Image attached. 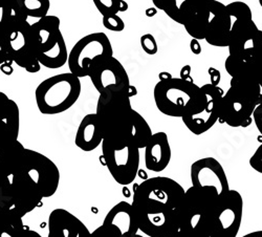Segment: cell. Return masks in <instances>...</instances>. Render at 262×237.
Wrapping results in <instances>:
<instances>
[{
  "label": "cell",
  "mask_w": 262,
  "mask_h": 237,
  "mask_svg": "<svg viewBox=\"0 0 262 237\" xmlns=\"http://www.w3.org/2000/svg\"><path fill=\"white\" fill-rule=\"evenodd\" d=\"M260 88H261V92H260V97H259V104L262 103V82H260Z\"/></svg>",
  "instance_id": "c3c4849f"
},
{
  "label": "cell",
  "mask_w": 262,
  "mask_h": 237,
  "mask_svg": "<svg viewBox=\"0 0 262 237\" xmlns=\"http://www.w3.org/2000/svg\"><path fill=\"white\" fill-rule=\"evenodd\" d=\"M190 50L194 55H200L202 53V46L198 39H193L190 42Z\"/></svg>",
  "instance_id": "f35d334b"
},
{
  "label": "cell",
  "mask_w": 262,
  "mask_h": 237,
  "mask_svg": "<svg viewBox=\"0 0 262 237\" xmlns=\"http://www.w3.org/2000/svg\"><path fill=\"white\" fill-rule=\"evenodd\" d=\"M23 219L13 210L0 214V237H42L38 232L25 227Z\"/></svg>",
  "instance_id": "484cf974"
},
{
  "label": "cell",
  "mask_w": 262,
  "mask_h": 237,
  "mask_svg": "<svg viewBox=\"0 0 262 237\" xmlns=\"http://www.w3.org/2000/svg\"><path fill=\"white\" fill-rule=\"evenodd\" d=\"M114 57L111 40L106 34L97 32L81 38L69 53L70 73L78 78L89 77L97 63Z\"/></svg>",
  "instance_id": "52a82bcc"
},
{
  "label": "cell",
  "mask_w": 262,
  "mask_h": 237,
  "mask_svg": "<svg viewBox=\"0 0 262 237\" xmlns=\"http://www.w3.org/2000/svg\"><path fill=\"white\" fill-rule=\"evenodd\" d=\"M12 60L9 50H8V40H7V32L5 29L0 28V66L3 63ZM13 61V60H12Z\"/></svg>",
  "instance_id": "836d02e7"
},
{
  "label": "cell",
  "mask_w": 262,
  "mask_h": 237,
  "mask_svg": "<svg viewBox=\"0 0 262 237\" xmlns=\"http://www.w3.org/2000/svg\"><path fill=\"white\" fill-rule=\"evenodd\" d=\"M190 179L193 187L208 191L217 199H222L230 190L226 171L214 158L195 161L190 168Z\"/></svg>",
  "instance_id": "5bb4252c"
},
{
  "label": "cell",
  "mask_w": 262,
  "mask_h": 237,
  "mask_svg": "<svg viewBox=\"0 0 262 237\" xmlns=\"http://www.w3.org/2000/svg\"><path fill=\"white\" fill-rule=\"evenodd\" d=\"M208 73H209V76H210V80H211V84L212 85H215V86H218V83H220L221 81V78H222V75H221V72L214 69V68H210L208 70Z\"/></svg>",
  "instance_id": "74e56055"
},
{
  "label": "cell",
  "mask_w": 262,
  "mask_h": 237,
  "mask_svg": "<svg viewBox=\"0 0 262 237\" xmlns=\"http://www.w3.org/2000/svg\"><path fill=\"white\" fill-rule=\"evenodd\" d=\"M103 26L111 32H122L125 29L124 20L119 15L103 16Z\"/></svg>",
  "instance_id": "1f68e13d"
},
{
  "label": "cell",
  "mask_w": 262,
  "mask_h": 237,
  "mask_svg": "<svg viewBox=\"0 0 262 237\" xmlns=\"http://www.w3.org/2000/svg\"><path fill=\"white\" fill-rule=\"evenodd\" d=\"M97 92L102 94H127L130 88L129 76L123 64L115 57L97 63L89 76Z\"/></svg>",
  "instance_id": "9a60e30c"
},
{
  "label": "cell",
  "mask_w": 262,
  "mask_h": 237,
  "mask_svg": "<svg viewBox=\"0 0 262 237\" xmlns=\"http://www.w3.org/2000/svg\"><path fill=\"white\" fill-rule=\"evenodd\" d=\"M210 20V10L209 6L207 9L203 10L199 14H196L192 19L184 26L186 32L193 38L198 40H205L208 26Z\"/></svg>",
  "instance_id": "83f0119b"
},
{
  "label": "cell",
  "mask_w": 262,
  "mask_h": 237,
  "mask_svg": "<svg viewBox=\"0 0 262 237\" xmlns=\"http://www.w3.org/2000/svg\"><path fill=\"white\" fill-rule=\"evenodd\" d=\"M226 7L229 15L233 20V24L237 23V21H247L253 19L250 7L244 2H234L226 5Z\"/></svg>",
  "instance_id": "f546056e"
},
{
  "label": "cell",
  "mask_w": 262,
  "mask_h": 237,
  "mask_svg": "<svg viewBox=\"0 0 262 237\" xmlns=\"http://www.w3.org/2000/svg\"><path fill=\"white\" fill-rule=\"evenodd\" d=\"M220 200L212 193L190 187L185 191L181 208L180 231L199 236H206L207 223L214 204Z\"/></svg>",
  "instance_id": "9c48e42d"
},
{
  "label": "cell",
  "mask_w": 262,
  "mask_h": 237,
  "mask_svg": "<svg viewBox=\"0 0 262 237\" xmlns=\"http://www.w3.org/2000/svg\"><path fill=\"white\" fill-rule=\"evenodd\" d=\"M152 135L151 127L146 119L137 111H134L133 125H131L128 142L139 149H143L147 146Z\"/></svg>",
  "instance_id": "4316f807"
},
{
  "label": "cell",
  "mask_w": 262,
  "mask_h": 237,
  "mask_svg": "<svg viewBox=\"0 0 262 237\" xmlns=\"http://www.w3.org/2000/svg\"><path fill=\"white\" fill-rule=\"evenodd\" d=\"M209 6V0H164V12L177 24L185 26Z\"/></svg>",
  "instance_id": "d4e9b609"
},
{
  "label": "cell",
  "mask_w": 262,
  "mask_h": 237,
  "mask_svg": "<svg viewBox=\"0 0 262 237\" xmlns=\"http://www.w3.org/2000/svg\"><path fill=\"white\" fill-rule=\"evenodd\" d=\"M10 180L14 210L21 218H25L28 213L39 207L45 198L34 181L25 174L17 172Z\"/></svg>",
  "instance_id": "e0dca14e"
},
{
  "label": "cell",
  "mask_w": 262,
  "mask_h": 237,
  "mask_svg": "<svg viewBox=\"0 0 262 237\" xmlns=\"http://www.w3.org/2000/svg\"><path fill=\"white\" fill-rule=\"evenodd\" d=\"M225 68L231 78L260 83L262 82V50L247 59L229 56L226 59Z\"/></svg>",
  "instance_id": "603a6c76"
},
{
  "label": "cell",
  "mask_w": 262,
  "mask_h": 237,
  "mask_svg": "<svg viewBox=\"0 0 262 237\" xmlns=\"http://www.w3.org/2000/svg\"><path fill=\"white\" fill-rule=\"evenodd\" d=\"M259 5H260V7L262 8V0H259Z\"/></svg>",
  "instance_id": "f907efd6"
},
{
  "label": "cell",
  "mask_w": 262,
  "mask_h": 237,
  "mask_svg": "<svg viewBox=\"0 0 262 237\" xmlns=\"http://www.w3.org/2000/svg\"><path fill=\"white\" fill-rule=\"evenodd\" d=\"M103 140V133L96 113L86 115L77 129L76 146L85 153H91L102 145Z\"/></svg>",
  "instance_id": "cb8c5ba5"
},
{
  "label": "cell",
  "mask_w": 262,
  "mask_h": 237,
  "mask_svg": "<svg viewBox=\"0 0 262 237\" xmlns=\"http://www.w3.org/2000/svg\"><path fill=\"white\" fill-rule=\"evenodd\" d=\"M131 237H144V236H143V235H140V234H136V235L131 236Z\"/></svg>",
  "instance_id": "681fc988"
},
{
  "label": "cell",
  "mask_w": 262,
  "mask_h": 237,
  "mask_svg": "<svg viewBox=\"0 0 262 237\" xmlns=\"http://www.w3.org/2000/svg\"><path fill=\"white\" fill-rule=\"evenodd\" d=\"M261 31H262V30H261Z\"/></svg>",
  "instance_id": "816d5d0a"
},
{
  "label": "cell",
  "mask_w": 262,
  "mask_h": 237,
  "mask_svg": "<svg viewBox=\"0 0 262 237\" xmlns=\"http://www.w3.org/2000/svg\"><path fill=\"white\" fill-rule=\"evenodd\" d=\"M17 4L28 18L41 19L49 15L51 8L50 0H17Z\"/></svg>",
  "instance_id": "f1b7e54d"
},
{
  "label": "cell",
  "mask_w": 262,
  "mask_h": 237,
  "mask_svg": "<svg viewBox=\"0 0 262 237\" xmlns=\"http://www.w3.org/2000/svg\"><path fill=\"white\" fill-rule=\"evenodd\" d=\"M80 78L63 73L43 80L35 91V100L42 115L55 116L68 112L81 96Z\"/></svg>",
  "instance_id": "8992f818"
},
{
  "label": "cell",
  "mask_w": 262,
  "mask_h": 237,
  "mask_svg": "<svg viewBox=\"0 0 262 237\" xmlns=\"http://www.w3.org/2000/svg\"><path fill=\"white\" fill-rule=\"evenodd\" d=\"M145 149V166L149 171L162 172L170 164L171 146L166 133L154 134Z\"/></svg>",
  "instance_id": "44dd1931"
},
{
  "label": "cell",
  "mask_w": 262,
  "mask_h": 237,
  "mask_svg": "<svg viewBox=\"0 0 262 237\" xmlns=\"http://www.w3.org/2000/svg\"><path fill=\"white\" fill-rule=\"evenodd\" d=\"M17 172L25 174L34 181L45 199L53 197L59 188V168L50 158L35 150L26 149L23 162Z\"/></svg>",
  "instance_id": "8fae6325"
},
{
  "label": "cell",
  "mask_w": 262,
  "mask_h": 237,
  "mask_svg": "<svg viewBox=\"0 0 262 237\" xmlns=\"http://www.w3.org/2000/svg\"><path fill=\"white\" fill-rule=\"evenodd\" d=\"M141 41V47L143 49V51L150 56H154L156 54H158L159 51V46H158V42L155 38L154 35L151 34H145L141 37L140 39Z\"/></svg>",
  "instance_id": "d6a6232c"
},
{
  "label": "cell",
  "mask_w": 262,
  "mask_h": 237,
  "mask_svg": "<svg viewBox=\"0 0 262 237\" xmlns=\"http://www.w3.org/2000/svg\"><path fill=\"white\" fill-rule=\"evenodd\" d=\"M244 217V200L236 190L218 200L211 212L207 223V237H236L242 227Z\"/></svg>",
  "instance_id": "ba28073f"
},
{
  "label": "cell",
  "mask_w": 262,
  "mask_h": 237,
  "mask_svg": "<svg viewBox=\"0 0 262 237\" xmlns=\"http://www.w3.org/2000/svg\"><path fill=\"white\" fill-rule=\"evenodd\" d=\"M154 98L157 109L165 116L183 118L199 109L202 100L201 86L194 81L170 78L159 81L155 86Z\"/></svg>",
  "instance_id": "277c9868"
},
{
  "label": "cell",
  "mask_w": 262,
  "mask_h": 237,
  "mask_svg": "<svg viewBox=\"0 0 262 237\" xmlns=\"http://www.w3.org/2000/svg\"><path fill=\"white\" fill-rule=\"evenodd\" d=\"M201 91L202 100L199 109L182 118L185 126L195 136L209 132L216 124L220 119L221 101L224 96V91L211 83L201 86Z\"/></svg>",
  "instance_id": "4fadbf2b"
},
{
  "label": "cell",
  "mask_w": 262,
  "mask_h": 237,
  "mask_svg": "<svg viewBox=\"0 0 262 237\" xmlns=\"http://www.w3.org/2000/svg\"><path fill=\"white\" fill-rule=\"evenodd\" d=\"M185 189L167 177L150 178L135 190L133 208L140 231L149 237H173L180 231Z\"/></svg>",
  "instance_id": "6da1fadb"
},
{
  "label": "cell",
  "mask_w": 262,
  "mask_h": 237,
  "mask_svg": "<svg viewBox=\"0 0 262 237\" xmlns=\"http://www.w3.org/2000/svg\"><path fill=\"white\" fill-rule=\"evenodd\" d=\"M60 25L59 17L48 15L31 26L32 50L41 66L50 70L68 63L69 53Z\"/></svg>",
  "instance_id": "7a4b0ae2"
},
{
  "label": "cell",
  "mask_w": 262,
  "mask_h": 237,
  "mask_svg": "<svg viewBox=\"0 0 262 237\" xmlns=\"http://www.w3.org/2000/svg\"><path fill=\"white\" fill-rule=\"evenodd\" d=\"M97 10L102 16L118 15L122 0H93Z\"/></svg>",
  "instance_id": "4dcf8cb0"
},
{
  "label": "cell",
  "mask_w": 262,
  "mask_h": 237,
  "mask_svg": "<svg viewBox=\"0 0 262 237\" xmlns=\"http://www.w3.org/2000/svg\"><path fill=\"white\" fill-rule=\"evenodd\" d=\"M13 63H14V62H13L12 60L3 63L2 66H0V71H2V72H3L5 75H7V76L12 75L13 72H14V69H13V66H12Z\"/></svg>",
  "instance_id": "ab89813d"
},
{
  "label": "cell",
  "mask_w": 262,
  "mask_h": 237,
  "mask_svg": "<svg viewBox=\"0 0 262 237\" xmlns=\"http://www.w3.org/2000/svg\"><path fill=\"white\" fill-rule=\"evenodd\" d=\"M156 9L163 11L164 10V0H152Z\"/></svg>",
  "instance_id": "7bdbcfd3"
},
{
  "label": "cell",
  "mask_w": 262,
  "mask_h": 237,
  "mask_svg": "<svg viewBox=\"0 0 262 237\" xmlns=\"http://www.w3.org/2000/svg\"><path fill=\"white\" fill-rule=\"evenodd\" d=\"M90 230L70 211L57 208L49 217L48 237H87Z\"/></svg>",
  "instance_id": "ffe728a7"
},
{
  "label": "cell",
  "mask_w": 262,
  "mask_h": 237,
  "mask_svg": "<svg viewBox=\"0 0 262 237\" xmlns=\"http://www.w3.org/2000/svg\"><path fill=\"white\" fill-rule=\"evenodd\" d=\"M103 225L115 229L121 237H131L140 231L133 205L127 202H120L109 210Z\"/></svg>",
  "instance_id": "7402d4cb"
},
{
  "label": "cell",
  "mask_w": 262,
  "mask_h": 237,
  "mask_svg": "<svg viewBox=\"0 0 262 237\" xmlns=\"http://www.w3.org/2000/svg\"><path fill=\"white\" fill-rule=\"evenodd\" d=\"M173 237H199V236H194V235H190V234H187V233H184V232H181L179 231L176 235H174Z\"/></svg>",
  "instance_id": "7dc6e473"
},
{
  "label": "cell",
  "mask_w": 262,
  "mask_h": 237,
  "mask_svg": "<svg viewBox=\"0 0 262 237\" xmlns=\"http://www.w3.org/2000/svg\"><path fill=\"white\" fill-rule=\"evenodd\" d=\"M209 10L210 20L205 40L212 47L228 48L233 20L227 7L217 0H209Z\"/></svg>",
  "instance_id": "ac0fdd59"
},
{
  "label": "cell",
  "mask_w": 262,
  "mask_h": 237,
  "mask_svg": "<svg viewBox=\"0 0 262 237\" xmlns=\"http://www.w3.org/2000/svg\"><path fill=\"white\" fill-rule=\"evenodd\" d=\"M243 237H262V230H258V231L248 233V234L244 235Z\"/></svg>",
  "instance_id": "ee69618b"
},
{
  "label": "cell",
  "mask_w": 262,
  "mask_h": 237,
  "mask_svg": "<svg viewBox=\"0 0 262 237\" xmlns=\"http://www.w3.org/2000/svg\"><path fill=\"white\" fill-rule=\"evenodd\" d=\"M87 237H121V235L115 229L102 224Z\"/></svg>",
  "instance_id": "e575fe53"
},
{
  "label": "cell",
  "mask_w": 262,
  "mask_h": 237,
  "mask_svg": "<svg viewBox=\"0 0 262 237\" xmlns=\"http://www.w3.org/2000/svg\"><path fill=\"white\" fill-rule=\"evenodd\" d=\"M20 111L17 103L0 92V154L18 141Z\"/></svg>",
  "instance_id": "d6986e66"
},
{
  "label": "cell",
  "mask_w": 262,
  "mask_h": 237,
  "mask_svg": "<svg viewBox=\"0 0 262 237\" xmlns=\"http://www.w3.org/2000/svg\"><path fill=\"white\" fill-rule=\"evenodd\" d=\"M170 78H172V76H171V74H170V73H168V72H163V73H161V74L159 75V79H160V81L167 80V79H170Z\"/></svg>",
  "instance_id": "f6af8a7d"
},
{
  "label": "cell",
  "mask_w": 262,
  "mask_h": 237,
  "mask_svg": "<svg viewBox=\"0 0 262 237\" xmlns=\"http://www.w3.org/2000/svg\"><path fill=\"white\" fill-rule=\"evenodd\" d=\"M128 8H129V6H128V4L126 3V0H122L121 6H120V13L126 12V11L128 10Z\"/></svg>",
  "instance_id": "bcb514c9"
},
{
  "label": "cell",
  "mask_w": 262,
  "mask_h": 237,
  "mask_svg": "<svg viewBox=\"0 0 262 237\" xmlns=\"http://www.w3.org/2000/svg\"><path fill=\"white\" fill-rule=\"evenodd\" d=\"M260 92V83L231 78L230 89L221 101L218 121L234 128L250 126L259 105Z\"/></svg>",
  "instance_id": "5b68a950"
},
{
  "label": "cell",
  "mask_w": 262,
  "mask_h": 237,
  "mask_svg": "<svg viewBox=\"0 0 262 237\" xmlns=\"http://www.w3.org/2000/svg\"><path fill=\"white\" fill-rule=\"evenodd\" d=\"M228 49L229 56L237 59H247L262 50V31L253 19L233 24Z\"/></svg>",
  "instance_id": "2e32d148"
},
{
  "label": "cell",
  "mask_w": 262,
  "mask_h": 237,
  "mask_svg": "<svg viewBox=\"0 0 262 237\" xmlns=\"http://www.w3.org/2000/svg\"><path fill=\"white\" fill-rule=\"evenodd\" d=\"M190 74H191V67L190 66H185L181 70V77L180 78H182L184 80H188V81H193Z\"/></svg>",
  "instance_id": "60d3db41"
},
{
  "label": "cell",
  "mask_w": 262,
  "mask_h": 237,
  "mask_svg": "<svg viewBox=\"0 0 262 237\" xmlns=\"http://www.w3.org/2000/svg\"><path fill=\"white\" fill-rule=\"evenodd\" d=\"M102 161L113 179L122 186L133 184L140 168V149L133 144H114L103 140Z\"/></svg>",
  "instance_id": "30bf717a"
},
{
  "label": "cell",
  "mask_w": 262,
  "mask_h": 237,
  "mask_svg": "<svg viewBox=\"0 0 262 237\" xmlns=\"http://www.w3.org/2000/svg\"><path fill=\"white\" fill-rule=\"evenodd\" d=\"M158 9H156L155 7H151V8H148V9H146V11H145V14H146V16L147 17H149V18H151V17H155L157 14H158Z\"/></svg>",
  "instance_id": "b9f144b4"
},
{
  "label": "cell",
  "mask_w": 262,
  "mask_h": 237,
  "mask_svg": "<svg viewBox=\"0 0 262 237\" xmlns=\"http://www.w3.org/2000/svg\"><path fill=\"white\" fill-rule=\"evenodd\" d=\"M250 166L258 174L262 175V144L255 150L250 159Z\"/></svg>",
  "instance_id": "d590c367"
},
{
  "label": "cell",
  "mask_w": 262,
  "mask_h": 237,
  "mask_svg": "<svg viewBox=\"0 0 262 237\" xmlns=\"http://www.w3.org/2000/svg\"><path fill=\"white\" fill-rule=\"evenodd\" d=\"M31 24L29 19H18L6 28L8 50L14 63L28 73L36 74L41 64L36 58L31 46Z\"/></svg>",
  "instance_id": "7c38bea8"
},
{
  "label": "cell",
  "mask_w": 262,
  "mask_h": 237,
  "mask_svg": "<svg viewBox=\"0 0 262 237\" xmlns=\"http://www.w3.org/2000/svg\"><path fill=\"white\" fill-rule=\"evenodd\" d=\"M253 122L255 123L256 128L262 136V103L256 107V110L253 114Z\"/></svg>",
  "instance_id": "8d00e7d4"
},
{
  "label": "cell",
  "mask_w": 262,
  "mask_h": 237,
  "mask_svg": "<svg viewBox=\"0 0 262 237\" xmlns=\"http://www.w3.org/2000/svg\"><path fill=\"white\" fill-rule=\"evenodd\" d=\"M134 109L127 94H102L97 102L96 115L104 140L114 144L129 143Z\"/></svg>",
  "instance_id": "3957f363"
}]
</instances>
